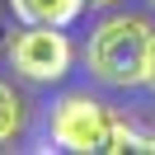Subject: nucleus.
<instances>
[{
    "instance_id": "20e7f679",
    "label": "nucleus",
    "mask_w": 155,
    "mask_h": 155,
    "mask_svg": "<svg viewBox=\"0 0 155 155\" xmlns=\"http://www.w3.org/2000/svg\"><path fill=\"white\" fill-rule=\"evenodd\" d=\"M10 10L19 14L24 24H52V28H66V24L85 10V0H10Z\"/></svg>"
},
{
    "instance_id": "6e6552de",
    "label": "nucleus",
    "mask_w": 155,
    "mask_h": 155,
    "mask_svg": "<svg viewBox=\"0 0 155 155\" xmlns=\"http://www.w3.org/2000/svg\"><path fill=\"white\" fill-rule=\"evenodd\" d=\"M85 5H113V0H85Z\"/></svg>"
},
{
    "instance_id": "7ed1b4c3",
    "label": "nucleus",
    "mask_w": 155,
    "mask_h": 155,
    "mask_svg": "<svg viewBox=\"0 0 155 155\" xmlns=\"http://www.w3.org/2000/svg\"><path fill=\"white\" fill-rule=\"evenodd\" d=\"M71 42L66 33H57L52 24H28V33H19V38L10 42V66L19 71L24 80H33V85H52V80H61L71 71Z\"/></svg>"
},
{
    "instance_id": "0eeeda50",
    "label": "nucleus",
    "mask_w": 155,
    "mask_h": 155,
    "mask_svg": "<svg viewBox=\"0 0 155 155\" xmlns=\"http://www.w3.org/2000/svg\"><path fill=\"white\" fill-rule=\"evenodd\" d=\"M146 85L155 89V33H150V61H146Z\"/></svg>"
},
{
    "instance_id": "39448f33",
    "label": "nucleus",
    "mask_w": 155,
    "mask_h": 155,
    "mask_svg": "<svg viewBox=\"0 0 155 155\" xmlns=\"http://www.w3.org/2000/svg\"><path fill=\"white\" fill-rule=\"evenodd\" d=\"M24 127V104L5 80H0V141H14V132Z\"/></svg>"
},
{
    "instance_id": "423d86ee",
    "label": "nucleus",
    "mask_w": 155,
    "mask_h": 155,
    "mask_svg": "<svg viewBox=\"0 0 155 155\" xmlns=\"http://www.w3.org/2000/svg\"><path fill=\"white\" fill-rule=\"evenodd\" d=\"M108 150H150L155 155V136H146V132H136L132 122H117L113 117V146Z\"/></svg>"
},
{
    "instance_id": "f257e3e1",
    "label": "nucleus",
    "mask_w": 155,
    "mask_h": 155,
    "mask_svg": "<svg viewBox=\"0 0 155 155\" xmlns=\"http://www.w3.org/2000/svg\"><path fill=\"white\" fill-rule=\"evenodd\" d=\"M150 24L136 14H113L89 33L85 47V66L99 85L113 89H136L146 85V61H150Z\"/></svg>"
},
{
    "instance_id": "1a4fd4ad",
    "label": "nucleus",
    "mask_w": 155,
    "mask_h": 155,
    "mask_svg": "<svg viewBox=\"0 0 155 155\" xmlns=\"http://www.w3.org/2000/svg\"><path fill=\"white\" fill-rule=\"evenodd\" d=\"M150 5H155V0H150Z\"/></svg>"
},
{
    "instance_id": "f03ea898",
    "label": "nucleus",
    "mask_w": 155,
    "mask_h": 155,
    "mask_svg": "<svg viewBox=\"0 0 155 155\" xmlns=\"http://www.w3.org/2000/svg\"><path fill=\"white\" fill-rule=\"evenodd\" d=\"M52 141L75 155H99L113 146V113L89 94H66L52 108Z\"/></svg>"
}]
</instances>
